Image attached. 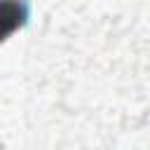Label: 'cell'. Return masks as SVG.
I'll return each instance as SVG.
<instances>
[{
    "mask_svg": "<svg viewBox=\"0 0 150 150\" xmlns=\"http://www.w3.org/2000/svg\"><path fill=\"white\" fill-rule=\"evenodd\" d=\"M21 21V7L12 0H0V40L16 28V23Z\"/></svg>",
    "mask_w": 150,
    "mask_h": 150,
    "instance_id": "1",
    "label": "cell"
}]
</instances>
